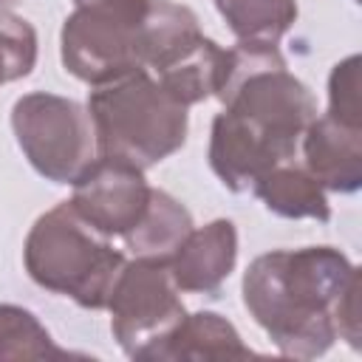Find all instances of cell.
Returning a JSON list of instances; mask_svg holds the SVG:
<instances>
[{"mask_svg":"<svg viewBox=\"0 0 362 362\" xmlns=\"http://www.w3.org/2000/svg\"><path fill=\"white\" fill-rule=\"evenodd\" d=\"M243 305L286 356H322L337 337L359 348V269L334 246L255 257L243 274Z\"/></svg>","mask_w":362,"mask_h":362,"instance_id":"cell-1","label":"cell"},{"mask_svg":"<svg viewBox=\"0 0 362 362\" xmlns=\"http://www.w3.org/2000/svg\"><path fill=\"white\" fill-rule=\"evenodd\" d=\"M23 263L37 286L71 297L82 308L99 311L107 305L113 283L127 260L71 201H62L34 221L25 238Z\"/></svg>","mask_w":362,"mask_h":362,"instance_id":"cell-2","label":"cell"},{"mask_svg":"<svg viewBox=\"0 0 362 362\" xmlns=\"http://www.w3.org/2000/svg\"><path fill=\"white\" fill-rule=\"evenodd\" d=\"M85 107L93 122L99 156L130 161L139 170L164 161L187 141V107L147 68L96 85Z\"/></svg>","mask_w":362,"mask_h":362,"instance_id":"cell-3","label":"cell"},{"mask_svg":"<svg viewBox=\"0 0 362 362\" xmlns=\"http://www.w3.org/2000/svg\"><path fill=\"white\" fill-rule=\"evenodd\" d=\"M11 130L28 164L54 184H74L99 156L85 105L57 93H25L11 107Z\"/></svg>","mask_w":362,"mask_h":362,"instance_id":"cell-4","label":"cell"},{"mask_svg":"<svg viewBox=\"0 0 362 362\" xmlns=\"http://www.w3.org/2000/svg\"><path fill=\"white\" fill-rule=\"evenodd\" d=\"M147 11L150 6H76L59 34L65 71L96 88L147 68Z\"/></svg>","mask_w":362,"mask_h":362,"instance_id":"cell-5","label":"cell"},{"mask_svg":"<svg viewBox=\"0 0 362 362\" xmlns=\"http://www.w3.org/2000/svg\"><path fill=\"white\" fill-rule=\"evenodd\" d=\"M105 308L110 311V331L119 348L130 359L144 362L187 317L170 263L147 257H133L122 266Z\"/></svg>","mask_w":362,"mask_h":362,"instance_id":"cell-6","label":"cell"},{"mask_svg":"<svg viewBox=\"0 0 362 362\" xmlns=\"http://www.w3.org/2000/svg\"><path fill=\"white\" fill-rule=\"evenodd\" d=\"M71 187V204L76 212L107 238H122L141 221L153 189L144 170L113 156H96Z\"/></svg>","mask_w":362,"mask_h":362,"instance_id":"cell-7","label":"cell"},{"mask_svg":"<svg viewBox=\"0 0 362 362\" xmlns=\"http://www.w3.org/2000/svg\"><path fill=\"white\" fill-rule=\"evenodd\" d=\"M297 150L274 136H266L240 116L221 110L209 133V167L232 192H252L257 178L272 167L294 158Z\"/></svg>","mask_w":362,"mask_h":362,"instance_id":"cell-8","label":"cell"},{"mask_svg":"<svg viewBox=\"0 0 362 362\" xmlns=\"http://www.w3.org/2000/svg\"><path fill=\"white\" fill-rule=\"evenodd\" d=\"M238 260V229L226 218H215L206 226H192L184 243L173 252L170 274L178 291L218 297L223 280L232 274Z\"/></svg>","mask_w":362,"mask_h":362,"instance_id":"cell-9","label":"cell"},{"mask_svg":"<svg viewBox=\"0 0 362 362\" xmlns=\"http://www.w3.org/2000/svg\"><path fill=\"white\" fill-rule=\"evenodd\" d=\"M147 71L175 102L189 107L218 93L226 74V48L195 31L175 42Z\"/></svg>","mask_w":362,"mask_h":362,"instance_id":"cell-10","label":"cell"},{"mask_svg":"<svg viewBox=\"0 0 362 362\" xmlns=\"http://www.w3.org/2000/svg\"><path fill=\"white\" fill-rule=\"evenodd\" d=\"M305 170L331 192H356L362 187V127H348L331 116L314 119L303 139Z\"/></svg>","mask_w":362,"mask_h":362,"instance_id":"cell-11","label":"cell"},{"mask_svg":"<svg viewBox=\"0 0 362 362\" xmlns=\"http://www.w3.org/2000/svg\"><path fill=\"white\" fill-rule=\"evenodd\" d=\"M255 351L243 345L238 328L215 314V311H195L181 320V325L158 345L150 362H175V359H249Z\"/></svg>","mask_w":362,"mask_h":362,"instance_id":"cell-12","label":"cell"},{"mask_svg":"<svg viewBox=\"0 0 362 362\" xmlns=\"http://www.w3.org/2000/svg\"><path fill=\"white\" fill-rule=\"evenodd\" d=\"M252 192L263 201V206L280 218H314V221H328L331 218V204L322 189V184L294 158L272 167Z\"/></svg>","mask_w":362,"mask_h":362,"instance_id":"cell-13","label":"cell"},{"mask_svg":"<svg viewBox=\"0 0 362 362\" xmlns=\"http://www.w3.org/2000/svg\"><path fill=\"white\" fill-rule=\"evenodd\" d=\"M189 232H192L189 209L170 192L153 187L150 204H147L141 221L122 238H124V246L133 252V257L170 260L173 252L184 243V238Z\"/></svg>","mask_w":362,"mask_h":362,"instance_id":"cell-14","label":"cell"},{"mask_svg":"<svg viewBox=\"0 0 362 362\" xmlns=\"http://www.w3.org/2000/svg\"><path fill=\"white\" fill-rule=\"evenodd\" d=\"M238 42H280L297 20L294 0H215Z\"/></svg>","mask_w":362,"mask_h":362,"instance_id":"cell-15","label":"cell"},{"mask_svg":"<svg viewBox=\"0 0 362 362\" xmlns=\"http://www.w3.org/2000/svg\"><path fill=\"white\" fill-rule=\"evenodd\" d=\"M65 356L74 354L59 348L31 311L11 303H0V362L65 359Z\"/></svg>","mask_w":362,"mask_h":362,"instance_id":"cell-16","label":"cell"},{"mask_svg":"<svg viewBox=\"0 0 362 362\" xmlns=\"http://www.w3.org/2000/svg\"><path fill=\"white\" fill-rule=\"evenodd\" d=\"M37 65V31L28 20L0 11V85L23 79Z\"/></svg>","mask_w":362,"mask_h":362,"instance_id":"cell-17","label":"cell"},{"mask_svg":"<svg viewBox=\"0 0 362 362\" xmlns=\"http://www.w3.org/2000/svg\"><path fill=\"white\" fill-rule=\"evenodd\" d=\"M331 119L362 127V102H359V57L351 54L334 65L328 76V113Z\"/></svg>","mask_w":362,"mask_h":362,"instance_id":"cell-18","label":"cell"},{"mask_svg":"<svg viewBox=\"0 0 362 362\" xmlns=\"http://www.w3.org/2000/svg\"><path fill=\"white\" fill-rule=\"evenodd\" d=\"M74 6H124V8H144L150 0H74Z\"/></svg>","mask_w":362,"mask_h":362,"instance_id":"cell-19","label":"cell"},{"mask_svg":"<svg viewBox=\"0 0 362 362\" xmlns=\"http://www.w3.org/2000/svg\"><path fill=\"white\" fill-rule=\"evenodd\" d=\"M14 3H17V0H0V11H6V8L14 6Z\"/></svg>","mask_w":362,"mask_h":362,"instance_id":"cell-20","label":"cell"}]
</instances>
